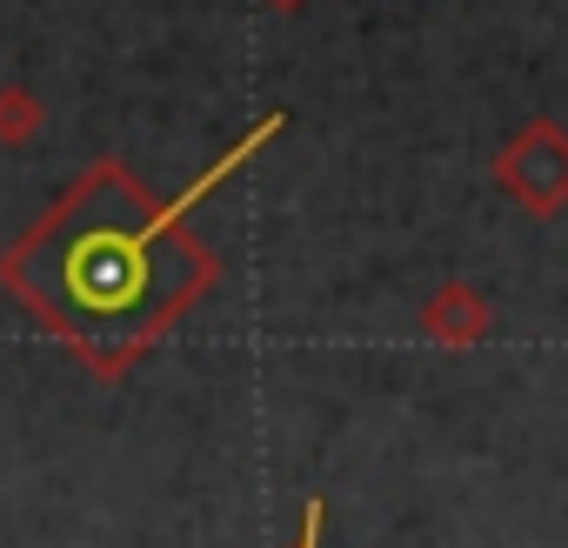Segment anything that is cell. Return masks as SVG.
Masks as SVG:
<instances>
[{
  "mask_svg": "<svg viewBox=\"0 0 568 548\" xmlns=\"http://www.w3.org/2000/svg\"><path fill=\"white\" fill-rule=\"evenodd\" d=\"M154 227H101V234H81L68 247V261H54L68 274V288H54L68 322H101V315H134L141 308L148 274H154V261H148L154 254Z\"/></svg>",
  "mask_w": 568,
  "mask_h": 548,
  "instance_id": "1",
  "label": "cell"
},
{
  "mask_svg": "<svg viewBox=\"0 0 568 548\" xmlns=\"http://www.w3.org/2000/svg\"><path fill=\"white\" fill-rule=\"evenodd\" d=\"M495 187H501L521 214L561 221V214H568V128H561L555 114L521 121V128L501 141V154H495Z\"/></svg>",
  "mask_w": 568,
  "mask_h": 548,
  "instance_id": "2",
  "label": "cell"
},
{
  "mask_svg": "<svg viewBox=\"0 0 568 548\" xmlns=\"http://www.w3.org/2000/svg\"><path fill=\"white\" fill-rule=\"evenodd\" d=\"M422 328H428L435 342H448V348H475V342H488L495 308H488V295H475V288L448 282V288H435V295H428Z\"/></svg>",
  "mask_w": 568,
  "mask_h": 548,
  "instance_id": "3",
  "label": "cell"
}]
</instances>
